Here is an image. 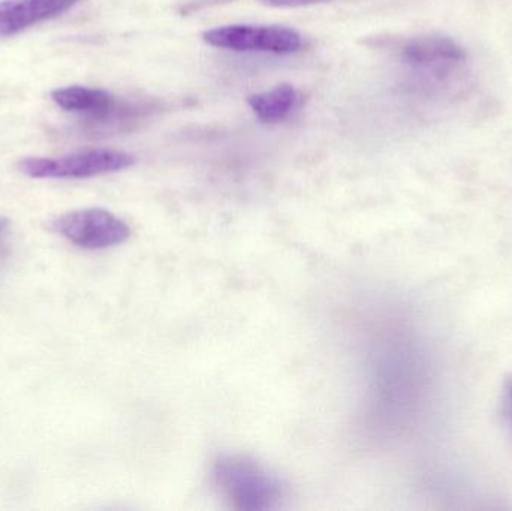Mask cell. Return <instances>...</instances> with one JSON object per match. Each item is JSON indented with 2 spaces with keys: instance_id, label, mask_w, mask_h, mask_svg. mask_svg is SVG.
I'll use <instances>...</instances> for the list:
<instances>
[{
  "instance_id": "obj_1",
  "label": "cell",
  "mask_w": 512,
  "mask_h": 511,
  "mask_svg": "<svg viewBox=\"0 0 512 511\" xmlns=\"http://www.w3.org/2000/svg\"><path fill=\"white\" fill-rule=\"evenodd\" d=\"M216 485L236 509H274L283 497L279 479L267 468L243 456H222L216 461Z\"/></svg>"
},
{
  "instance_id": "obj_2",
  "label": "cell",
  "mask_w": 512,
  "mask_h": 511,
  "mask_svg": "<svg viewBox=\"0 0 512 511\" xmlns=\"http://www.w3.org/2000/svg\"><path fill=\"white\" fill-rule=\"evenodd\" d=\"M135 162V156L126 152L95 149L59 158H26L18 170L32 179H89L126 170Z\"/></svg>"
},
{
  "instance_id": "obj_3",
  "label": "cell",
  "mask_w": 512,
  "mask_h": 511,
  "mask_svg": "<svg viewBox=\"0 0 512 511\" xmlns=\"http://www.w3.org/2000/svg\"><path fill=\"white\" fill-rule=\"evenodd\" d=\"M203 39L212 47L273 54L295 53L303 45L297 30L277 24H230L215 27L204 32Z\"/></svg>"
},
{
  "instance_id": "obj_4",
  "label": "cell",
  "mask_w": 512,
  "mask_h": 511,
  "mask_svg": "<svg viewBox=\"0 0 512 511\" xmlns=\"http://www.w3.org/2000/svg\"><path fill=\"white\" fill-rule=\"evenodd\" d=\"M54 228L72 245L83 249L113 248L131 237V228L123 219L96 207L60 216Z\"/></svg>"
},
{
  "instance_id": "obj_5",
  "label": "cell",
  "mask_w": 512,
  "mask_h": 511,
  "mask_svg": "<svg viewBox=\"0 0 512 511\" xmlns=\"http://www.w3.org/2000/svg\"><path fill=\"white\" fill-rule=\"evenodd\" d=\"M78 2L80 0H2L0 38L18 35L36 24L60 17Z\"/></svg>"
},
{
  "instance_id": "obj_6",
  "label": "cell",
  "mask_w": 512,
  "mask_h": 511,
  "mask_svg": "<svg viewBox=\"0 0 512 511\" xmlns=\"http://www.w3.org/2000/svg\"><path fill=\"white\" fill-rule=\"evenodd\" d=\"M400 56L409 65L432 71H447L466 59L465 50L444 35L415 36L403 42Z\"/></svg>"
},
{
  "instance_id": "obj_7",
  "label": "cell",
  "mask_w": 512,
  "mask_h": 511,
  "mask_svg": "<svg viewBox=\"0 0 512 511\" xmlns=\"http://www.w3.org/2000/svg\"><path fill=\"white\" fill-rule=\"evenodd\" d=\"M51 98L63 110L89 114L90 119L96 122H104L116 105L114 96L107 90L84 86H69L54 90Z\"/></svg>"
},
{
  "instance_id": "obj_8",
  "label": "cell",
  "mask_w": 512,
  "mask_h": 511,
  "mask_svg": "<svg viewBox=\"0 0 512 511\" xmlns=\"http://www.w3.org/2000/svg\"><path fill=\"white\" fill-rule=\"evenodd\" d=\"M297 92L291 84L283 83L267 92L249 96L248 104L262 122L282 120L294 107Z\"/></svg>"
},
{
  "instance_id": "obj_9",
  "label": "cell",
  "mask_w": 512,
  "mask_h": 511,
  "mask_svg": "<svg viewBox=\"0 0 512 511\" xmlns=\"http://www.w3.org/2000/svg\"><path fill=\"white\" fill-rule=\"evenodd\" d=\"M259 2L271 8H301V6L318 5L328 0H259Z\"/></svg>"
},
{
  "instance_id": "obj_10",
  "label": "cell",
  "mask_w": 512,
  "mask_h": 511,
  "mask_svg": "<svg viewBox=\"0 0 512 511\" xmlns=\"http://www.w3.org/2000/svg\"><path fill=\"white\" fill-rule=\"evenodd\" d=\"M502 411H504L505 419L512 426V375L505 380L504 398H502Z\"/></svg>"
},
{
  "instance_id": "obj_11",
  "label": "cell",
  "mask_w": 512,
  "mask_h": 511,
  "mask_svg": "<svg viewBox=\"0 0 512 511\" xmlns=\"http://www.w3.org/2000/svg\"><path fill=\"white\" fill-rule=\"evenodd\" d=\"M231 2V0H192L188 5L183 6L182 12H195L207 6L218 5V3Z\"/></svg>"
}]
</instances>
